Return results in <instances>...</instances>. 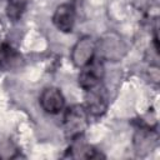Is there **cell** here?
Returning <instances> with one entry per match:
<instances>
[{
	"label": "cell",
	"instance_id": "cell-1",
	"mask_svg": "<svg viewBox=\"0 0 160 160\" xmlns=\"http://www.w3.org/2000/svg\"><path fill=\"white\" fill-rule=\"evenodd\" d=\"M96 51L99 52V58L101 60L119 61L125 56L128 48L118 32L108 31L96 42Z\"/></svg>",
	"mask_w": 160,
	"mask_h": 160
},
{
	"label": "cell",
	"instance_id": "cell-2",
	"mask_svg": "<svg viewBox=\"0 0 160 160\" xmlns=\"http://www.w3.org/2000/svg\"><path fill=\"white\" fill-rule=\"evenodd\" d=\"M89 124V112L84 105L70 106L64 115V131L70 140L82 135Z\"/></svg>",
	"mask_w": 160,
	"mask_h": 160
},
{
	"label": "cell",
	"instance_id": "cell-3",
	"mask_svg": "<svg viewBox=\"0 0 160 160\" xmlns=\"http://www.w3.org/2000/svg\"><path fill=\"white\" fill-rule=\"evenodd\" d=\"M95 52H96L95 40L91 36L85 35L80 38L74 45L71 51V61L76 68L81 69L95 58Z\"/></svg>",
	"mask_w": 160,
	"mask_h": 160
},
{
	"label": "cell",
	"instance_id": "cell-4",
	"mask_svg": "<svg viewBox=\"0 0 160 160\" xmlns=\"http://www.w3.org/2000/svg\"><path fill=\"white\" fill-rule=\"evenodd\" d=\"M85 109L89 115L100 116L108 109V94L105 88L99 84L85 90Z\"/></svg>",
	"mask_w": 160,
	"mask_h": 160
},
{
	"label": "cell",
	"instance_id": "cell-5",
	"mask_svg": "<svg viewBox=\"0 0 160 160\" xmlns=\"http://www.w3.org/2000/svg\"><path fill=\"white\" fill-rule=\"evenodd\" d=\"M102 76H104L102 60L100 58H94L89 64L81 68V71L79 74V85L84 90H88L90 88L101 84Z\"/></svg>",
	"mask_w": 160,
	"mask_h": 160
},
{
	"label": "cell",
	"instance_id": "cell-6",
	"mask_svg": "<svg viewBox=\"0 0 160 160\" xmlns=\"http://www.w3.org/2000/svg\"><path fill=\"white\" fill-rule=\"evenodd\" d=\"M76 19V10L72 2H64L59 5L52 15V22L55 28L62 32H70L74 29Z\"/></svg>",
	"mask_w": 160,
	"mask_h": 160
},
{
	"label": "cell",
	"instance_id": "cell-7",
	"mask_svg": "<svg viewBox=\"0 0 160 160\" xmlns=\"http://www.w3.org/2000/svg\"><path fill=\"white\" fill-rule=\"evenodd\" d=\"M39 101H40L41 109L45 112L51 114V115L59 114L64 109V105H65V99L61 91L54 86L44 89L42 92L40 94Z\"/></svg>",
	"mask_w": 160,
	"mask_h": 160
},
{
	"label": "cell",
	"instance_id": "cell-8",
	"mask_svg": "<svg viewBox=\"0 0 160 160\" xmlns=\"http://www.w3.org/2000/svg\"><path fill=\"white\" fill-rule=\"evenodd\" d=\"M156 142H158V136L151 130L150 126H144V125L140 126L134 135V146H135V151L139 155H144L152 151Z\"/></svg>",
	"mask_w": 160,
	"mask_h": 160
},
{
	"label": "cell",
	"instance_id": "cell-9",
	"mask_svg": "<svg viewBox=\"0 0 160 160\" xmlns=\"http://www.w3.org/2000/svg\"><path fill=\"white\" fill-rule=\"evenodd\" d=\"M68 156L80 158V159H92L96 158L98 154L96 150L84 140L82 135H79L71 139V144L68 149Z\"/></svg>",
	"mask_w": 160,
	"mask_h": 160
},
{
	"label": "cell",
	"instance_id": "cell-10",
	"mask_svg": "<svg viewBox=\"0 0 160 160\" xmlns=\"http://www.w3.org/2000/svg\"><path fill=\"white\" fill-rule=\"evenodd\" d=\"M28 6V0H8L6 15L11 21H18L24 15Z\"/></svg>",
	"mask_w": 160,
	"mask_h": 160
}]
</instances>
